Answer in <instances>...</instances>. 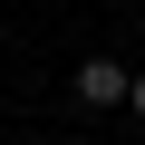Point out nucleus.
I'll return each mask as SVG.
<instances>
[{
    "mask_svg": "<svg viewBox=\"0 0 145 145\" xmlns=\"http://www.w3.org/2000/svg\"><path fill=\"white\" fill-rule=\"evenodd\" d=\"M126 97H135V78H126L116 58H87L78 68V106H126Z\"/></svg>",
    "mask_w": 145,
    "mask_h": 145,
    "instance_id": "obj_1",
    "label": "nucleus"
},
{
    "mask_svg": "<svg viewBox=\"0 0 145 145\" xmlns=\"http://www.w3.org/2000/svg\"><path fill=\"white\" fill-rule=\"evenodd\" d=\"M126 106H135V126H145V78H135V97H126Z\"/></svg>",
    "mask_w": 145,
    "mask_h": 145,
    "instance_id": "obj_2",
    "label": "nucleus"
}]
</instances>
